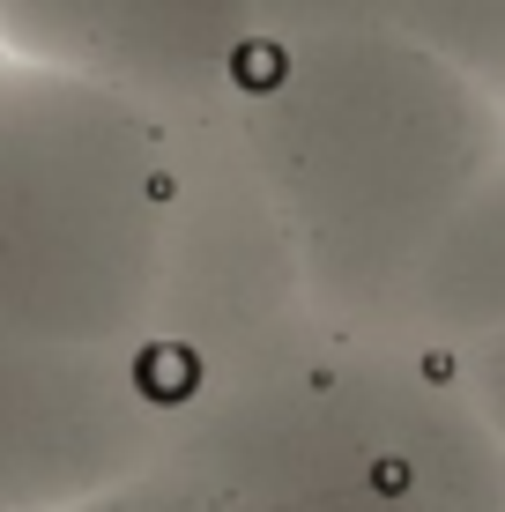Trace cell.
I'll return each mask as SVG.
<instances>
[{"label":"cell","mask_w":505,"mask_h":512,"mask_svg":"<svg viewBox=\"0 0 505 512\" xmlns=\"http://www.w3.org/2000/svg\"><path fill=\"white\" fill-rule=\"evenodd\" d=\"M238 127L320 320L350 334H394L424 253L505 164V104L387 23L268 38L238 82Z\"/></svg>","instance_id":"6da1fadb"},{"label":"cell","mask_w":505,"mask_h":512,"mask_svg":"<svg viewBox=\"0 0 505 512\" xmlns=\"http://www.w3.org/2000/svg\"><path fill=\"white\" fill-rule=\"evenodd\" d=\"M164 475L201 490L216 512L335 498L505 512V453L468 401L461 364L402 334H350L327 320L171 401Z\"/></svg>","instance_id":"7a4b0ae2"},{"label":"cell","mask_w":505,"mask_h":512,"mask_svg":"<svg viewBox=\"0 0 505 512\" xmlns=\"http://www.w3.org/2000/svg\"><path fill=\"white\" fill-rule=\"evenodd\" d=\"M171 156H179V193L156 268V349L142 364L156 416L201 394L208 379H231L268 349L298 342L320 320L298 238L238 127V97L171 119Z\"/></svg>","instance_id":"3957f363"},{"label":"cell","mask_w":505,"mask_h":512,"mask_svg":"<svg viewBox=\"0 0 505 512\" xmlns=\"http://www.w3.org/2000/svg\"><path fill=\"white\" fill-rule=\"evenodd\" d=\"M394 334L454 364L505 334V164L468 193L461 216L424 253L402 312H394Z\"/></svg>","instance_id":"277c9868"},{"label":"cell","mask_w":505,"mask_h":512,"mask_svg":"<svg viewBox=\"0 0 505 512\" xmlns=\"http://www.w3.org/2000/svg\"><path fill=\"white\" fill-rule=\"evenodd\" d=\"M387 30H402L491 104H505V0H402Z\"/></svg>","instance_id":"5b68a950"},{"label":"cell","mask_w":505,"mask_h":512,"mask_svg":"<svg viewBox=\"0 0 505 512\" xmlns=\"http://www.w3.org/2000/svg\"><path fill=\"white\" fill-rule=\"evenodd\" d=\"M402 0H260V30L268 38H305V30H364L394 23Z\"/></svg>","instance_id":"8992f818"},{"label":"cell","mask_w":505,"mask_h":512,"mask_svg":"<svg viewBox=\"0 0 505 512\" xmlns=\"http://www.w3.org/2000/svg\"><path fill=\"white\" fill-rule=\"evenodd\" d=\"M461 379H468L476 416L491 423V438H498V453H505V334H498V342H483L476 357H461Z\"/></svg>","instance_id":"52a82bcc"},{"label":"cell","mask_w":505,"mask_h":512,"mask_svg":"<svg viewBox=\"0 0 505 512\" xmlns=\"http://www.w3.org/2000/svg\"><path fill=\"white\" fill-rule=\"evenodd\" d=\"M260 512H461L439 498H335V505H260Z\"/></svg>","instance_id":"ba28073f"}]
</instances>
